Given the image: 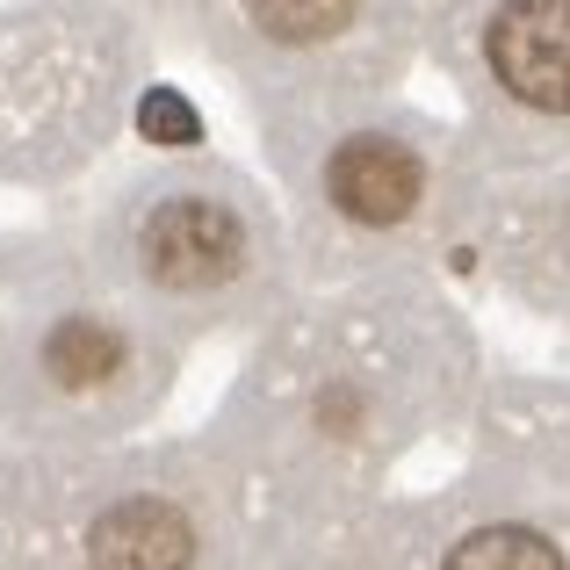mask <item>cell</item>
Instances as JSON below:
<instances>
[{
  "label": "cell",
  "instance_id": "1",
  "mask_svg": "<svg viewBox=\"0 0 570 570\" xmlns=\"http://www.w3.org/2000/svg\"><path fill=\"white\" fill-rule=\"evenodd\" d=\"M138 261L159 289H217L246 267V224L224 203H203V195H181V203L153 209L138 238Z\"/></svg>",
  "mask_w": 570,
  "mask_h": 570
},
{
  "label": "cell",
  "instance_id": "2",
  "mask_svg": "<svg viewBox=\"0 0 570 570\" xmlns=\"http://www.w3.org/2000/svg\"><path fill=\"white\" fill-rule=\"evenodd\" d=\"M484 51L505 95L570 116V0H505L484 29Z\"/></svg>",
  "mask_w": 570,
  "mask_h": 570
},
{
  "label": "cell",
  "instance_id": "3",
  "mask_svg": "<svg viewBox=\"0 0 570 570\" xmlns=\"http://www.w3.org/2000/svg\"><path fill=\"white\" fill-rule=\"evenodd\" d=\"M87 563L95 570H188L195 563V534L174 505L159 499H130L109 505L87 534Z\"/></svg>",
  "mask_w": 570,
  "mask_h": 570
},
{
  "label": "cell",
  "instance_id": "4",
  "mask_svg": "<svg viewBox=\"0 0 570 570\" xmlns=\"http://www.w3.org/2000/svg\"><path fill=\"white\" fill-rule=\"evenodd\" d=\"M333 203L347 209L354 224H397L404 209L419 203V159L390 138H354L333 153Z\"/></svg>",
  "mask_w": 570,
  "mask_h": 570
},
{
  "label": "cell",
  "instance_id": "5",
  "mask_svg": "<svg viewBox=\"0 0 570 570\" xmlns=\"http://www.w3.org/2000/svg\"><path fill=\"white\" fill-rule=\"evenodd\" d=\"M43 376L58 390H72V397L109 390L124 376V340H116L109 325H95V318H66L51 340H43Z\"/></svg>",
  "mask_w": 570,
  "mask_h": 570
},
{
  "label": "cell",
  "instance_id": "6",
  "mask_svg": "<svg viewBox=\"0 0 570 570\" xmlns=\"http://www.w3.org/2000/svg\"><path fill=\"white\" fill-rule=\"evenodd\" d=\"M448 570H563V557L534 528H484L448 557Z\"/></svg>",
  "mask_w": 570,
  "mask_h": 570
},
{
  "label": "cell",
  "instance_id": "7",
  "mask_svg": "<svg viewBox=\"0 0 570 570\" xmlns=\"http://www.w3.org/2000/svg\"><path fill=\"white\" fill-rule=\"evenodd\" d=\"M354 0H253V22L275 43H325L333 29H347Z\"/></svg>",
  "mask_w": 570,
  "mask_h": 570
},
{
  "label": "cell",
  "instance_id": "8",
  "mask_svg": "<svg viewBox=\"0 0 570 570\" xmlns=\"http://www.w3.org/2000/svg\"><path fill=\"white\" fill-rule=\"evenodd\" d=\"M138 130H145L153 145H188V138H195V109H188L181 95H153V101L138 109Z\"/></svg>",
  "mask_w": 570,
  "mask_h": 570
}]
</instances>
